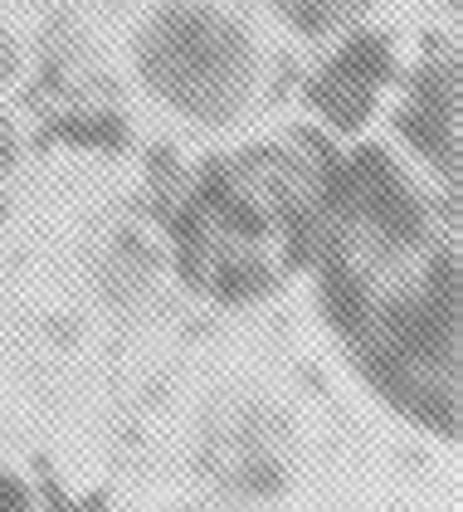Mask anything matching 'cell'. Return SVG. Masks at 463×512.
<instances>
[{
  "instance_id": "obj_8",
  "label": "cell",
  "mask_w": 463,
  "mask_h": 512,
  "mask_svg": "<svg viewBox=\"0 0 463 512\" xmlns=\"http://www.w3.org/2000/svg\"><path fill=\"white\" fill-rule=\"evenodd\" d=\"M0 512H30V488L0 464Z\"/></svg>"
},
{
  "instance_id": "obj_5",
  "label": "cell",
  "mask_w": 463,
  "mask_h": 512,
  "mask_svg": "<svg viewBox=\"0 0 463 512\" xmlns=\"http://www.w3.org/2000/svg\"><path fill=\"white\" fill-rule=\"evenodd\" d=\"M400 132L434 171H444L449 186H459V69L454 59H444V69L429 64L415 79L400 108Z\"/></svg>"
},
{
  "instance_id": "obj_7",
  "label": "cell",
  "mask_w": 463,
  "mask_h": 512,
  "mask_svg": "<svg viewBox=\"0 0 463 512\" xmlns=\"http://www.w3.org/2000/svg\"><path fill=\"white\" fill-rule=\"evenodd\" d=\"M376 0H269L278 25H288L303 40H337L366 20Z\"/></svg>"
},
{
  "instance_id": "obj_3",
  "label": "cell",
  "mask_w": 463,
  "mask_h": 512,
  "mask_svg": "<svg viewBox=\"0 0 463 512\" xmlns=\"http://www.w3.org/2000/svg\"><path fill=\"white\" fill-rule=\"evenodd\" d=\"M132 64L166 113L205 132L234 127L259 88L254 35L210 0H171L152 10V20L137 30Z\"/></svg>"
},
{
  "instance_id": "obj_6",
  "label": "cell",
  "mask_w": 463,
  "mask_h": 512,
  "mask_svg": "<svg viewBox=\"0 0 463 512\" xmlns=\"http://www.w3.org/2000/svg\"><path fill=\"white\" fill-rule=\"evenodd\" d=\"M390 79V54H386V40H376V35H361V40H351L322 74L312 83V103L322 108V118L332 122V127H361V122L371 118V103H376V93H381V83Z\"/></svg>"
},
{
  "instance_id": "obj_1",
  "label": "cell",
  "mask_w": 463,
  "mask_h": 512,
  "mask_svg": "<svg viewBox=\"0 0 463 512\" xmlns=\"http://www.w3.org/2000/svg\"><path fill=\"white\" fill-rule=\"evenodd\" d=\"M312 269L361 386L405 425L459 444V239L386 147L327 171Z\"/></svg>"
},
{
  "instance_id": "obj_4",
  "label": "cell",
  "mask_w": 463,
  "mask_h": 512,
  "mask_svg": "<svg viewBox=\"0 0 463 512\" xmlns=\"http://www.w3.org/2000/svg\"><path fill=\"white\" fill-rule=\"evenodd\" d=\"M283 425L288 420H273L259 405H239L205 434V469L249 498L278 493L293 469V434Z\"/></svg>"
},
{
  "instance_id": "obj_2",
  "label": "cell",
  "mask_w": 463,
  "mask_h": 512,
  "mask_svg": "<svg viewBox=\"0 0 463 512\" xmlns=\"http://www.w3.org/2000/svg\"><path fill=\"white\" fill-rule=\"evenodd\" d=\"M327 171L283 142L210 161L176 220V269L215 303H259L312 264Z\"/></svg>"
},
{
  "instance_id": "obj_9",
  "label": "cell",
  "mask_w": 463,
  "mask_h": 512,
  "mask_svg": "<svg viewBox=\"0 0 463 512\" xmlns=\"http://www.w3.org/2000/svg\"><path fill=\"white\" fill-rule=\"evenodd\" d=\"M15 74H20V49H15V35L0 25V93L15 83Z\"/></svg>"
}]
</instances>
